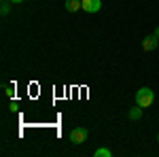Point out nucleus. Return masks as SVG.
Segmentation results:
<instances>
[{
  "label": "nucleus",
  "instance_id": "obj_1",
  "mask_svg": "<svg viewBox=\"0 0 159 157\" xmlns=\"http://www.w3.org/2000/svg\"><path fill=\"white\" fill-rule=\"evenodd\" d=\"M153 102H155V91H153L151 87H140V89L136 91V104H138V106L148 109Z\"/></svg>",
  "mask_w": 159,
  "mask_h": 157
},
{
  "label": "nucleus",
  "instance_id": "obj_2",
  "mask_svg": "<svg viewBox=\"0 0 159 157\" xmlns=\"http://www.w3.org/2000/svg\"><path fill=\"white\" fill-rule=\"evenodd\" d=\"M87 136H89V132H87L85 127H74L68 138H70V142H72V145H83V142L87 140Z\"/></svg>",
  "mask_w": 159,
  "mask_h": 157
},
{
  "label": "nucleus",
  "instance_id": "obj_3",
  "mask_svg": "<svg viewBox=\"0 0 159 157\" xmlns=\"http://www.w3.org/2000/svg\"><path fill=\"white\" fill-rule=\"evenodd\" d=\"M102 9V0H83V11L85 13H98Z\"/></svg>",
  "mask_w": 159,
  "mask_h": 157
},
{
  "label": "nucleus",
  "instance_id": "obj_4",
  "mask_svg": "<svg viewBox=\"0 0 159 157\" xmlns=\"http://www.w3.org/2000/svg\"><path fill=\"white\" fill-rule=\"evenodd\" d=\"M157 47H159V38L155 34H151V36H147L142 40V49L144 51H153V49H157Z\"/></svg>",
  "mask_w": 159,
  "mask_h": 157
},
{
  "label": "nucleus",
  "instance_id": "obj_5",
  "mask_svg": "<svg viewBox=\"0 0 159 157\" xmlns=\"http://www.w3.org/2000/svg\"><path fill=\"white\" fill-rule=\"evenodd\" d=\"M79 9H83V0H66V11H79Z\"/></svg>",
  "mask_w": 159,
  "mask_h": 157
},
{
  "label": "nucleus",
  "instance_id": "obj_6",
  "mask_svg": "<svg viewBox=\"0 0 159 157\" xmlns=\"http://www.w3.org/2000/svg\"><path fill=\"white\" fill-rule=\"evenodd\" d=\"M127 117H129L132 121H138L140 117H142V106H138V104H136L134 109H129V113H127Z\"/></svg>",
  "mask_w": 159,
  "mask_h": 157
},
{
  "label": "nucleus",
  "instance_id": "obj_7",
  "mask_svg": "<svg viewBox=\"0 0 159 157\" xmlns=\"http://www.w3.org/2000/svg\"><path fill=\"white\" fill-rule=\"evenodd\" d=\"M93 155H96V157H112V151H110V149H104V146H100V149L93 151Z\"/></svg>",
  "mask_w": 159,
  "mask_h": 157
},
{
  "label": "nucleus",
  "instance_id": "obj_8",
  "mask_svg": "<svg viewBox=\"0 0 159 157\" xmlns=\"http://www.w3.org/2000/svg\"><path fill=\"white\" fill-rule=\"evenodd\" d=\"M11 0H2V4H0V13L2 15H9V11H11Z\"/></svg>",
  "mask_w": 159,
  "mask_h": 157
},
{
  "label": "nucleus",
  "instance_id": "obj_9",
  "mask_svg": "<svg viewBox=\"0 0 159 157\" xmlns=\"http://www.w3.org/2000/svg\"><path fill=\"white\" fill-rule=\"evenodd\" d=\"M9 109H11V113H17V110H19V102H17V100H11V106H9Z\"/></svg>",
  "mask_w": 159,
  "mask_h": 157
},
{
  "label": "nucleus",
  "instance_id": "obj_10",
  "mask_svg": "<svg viewBox=\"0 0 159 157\" xmlns=\"http://www.w3.org/2000/svg\"><path fill=\"white\" fill-rule=\"evenodd\" d=\"M4 94L9 98H13V87H7V85H4Z\"/></svg>",
  "mask_w": 159,
  "mask_h": 157
},
{
  "label": "nucleus",
  "instance_id": "obj_11",
  "mask_svg": "<svg viewBox=\"0 0 159 157\" xmlns=\"http://www.w3.org/2000/svg\"><path fill=\"white\" fill-rule=\"evenodd\" d=\"M13 4H19V2H25V0H11Z\"/></svg>",
  "mask_w": 159,
  "mask_h": 157
},
{
  "label": "nucleus",
  "instance_id": "obj_12",
  "mask_svg": "<svg viewBox=\"0 0 159 157\" xmlns=\"http://www.w3.org/2000/svg\"><path fill=\"white\" fill-rule=\"evenodd\" d=\"M155 36H157V38H159V28H155Z\"/></svg>",
  "mask_w": 159,
  "mask_h": 157
},
{
  "label": "nucleus",
  "instance_id": "obj_13",
  "mask_svg": "<svg viewBox=\"0 0 159 157\" xmlns=\"http://www.w3.org/2000/svg\"><path fill=\"white\" fill-rule=\"evenodd\" d=\"M157 142H159V132H157Z\"/></svg>",
  "mask_w": 159,
  "mask_h": 157
},
{
  "label": "nucleus",
  "instance_id": "obj_14",
  "mask_svg": "<svg viewBox=\"0 0 159 157\" xmlns=\"http://www.w3.org/2000/svg\"><path fill=\"white\" fill-rule=\"evenodd\" d=\"M157 49H159V47H157Z\"/></svg>",
  "mask_w": 159,
  "mask_h": 157
}]
</instances>
